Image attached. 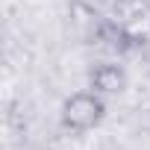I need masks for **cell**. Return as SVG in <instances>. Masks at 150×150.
I'll return each mask as SVG.
<instances>
[{
	"mask_svg": "<svg viewBox=\"0 0 150 150\" xmlns=\"http://www.w3.org/2000/svg\"><path fill=\"white\" fill-rule=\"evenodd\" d=\"M106 118V97L91 91L88 86L80 91H71L59 106V127L68 135H86L97 129Z\"/></svg>",
	"mask_w": 150,
	"mask_h": 150,
	"instance_id": "cell-1",
	"label": "cell"
},
{
	"mask_svg": "<svg viewBox=\"0 0 150 150\" xmlns=\"http://www.w3.org/2000/svg\"><path fill=\"white\" fill-rule=\"evenodd\" d=\"M86 86L103 97H121L129 88V74L121 62H94L86 74Z\"/></svg>",
	"mask_w": 150,
	"mask_h": 150,
	"instance_id": "cell-2",
	"label": "cell"
}]
</instances>
